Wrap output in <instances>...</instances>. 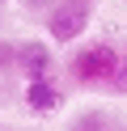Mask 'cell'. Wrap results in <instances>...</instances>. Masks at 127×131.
Listing matches in <instances>:
<instances>
[{
    "instance_id": "cell-1",
    "label": "cell",
    "mask_w": 127,
    "mask_h": 131,
    "mask_svg": "<svg viewBox=\"0 0 127 131\" xmlns=\"http://www.w3.org/2000/svg\"><path fill=\"white\" fill-rule=\"evenodd\" d=\"M114 68H119V47L114 42H85L68 59V72H72V80L81 89H106Z\"/></svg>"
},
{
    "instance_id": "cell-2",
    "label": "cell",
    "mask_w": 127,
    "mask_h": 131,
    "mask_svg": "<svg viewBox=\"0 0 127 131\" xmlns=\"http://www.w3.org/2000/svg\"><path fill=\"white\" fill-rule=\"evenodd\" d=\"M42 21H47L51 47L55 42H76V38L89 30V21H93V0H55Z\"/></svg>"
},
{
    "instance_id": "cell-3",
    "label": "cell",
    "mask_w": 127,
    "mask_h": 131,
    "mask_svg": "<svg viewBox=\"0 0 127 131\" xmlns=\"http://www.w3.org/2000/svg\"><path fill=\"white\" fill-rule=\"evenodd\" d=\"M21 102H25V110H30V114L51 118V114H59V110H64V89H59L51 76H38V80H25Z\"/></svg>"
},
{
    "instance_id": "cell-4",
    "label": "cell",
    "mask_w": 127,
    "mask_h": 131,
    "mask_svg": "<svg viewBox=\"0 0 127 131\" xmlns=\"http://www.w3.org/2000/svg\"><path fill=\"white\" fill-rule=\"evenodd\" d=\"M51 47L38 42V38H25V42H17V59H13V72L25 80H38V76H51Z\"/></svg>"
},
{
    "instance_id": "cell-5",
    "label": "cell",
    "mask_w": 127,
    "mask_h": 131,
    "mask_svg": "<svg viewBox=\"0 0 127 131\" xmlns=\"http://www.w3.org/2000/svg\"><path fill=\"white\" fill-rule=\"evenodd\" d=\"M106 93H119V97H127V47H119V68H114V76H110Z\"/></svg>"
},
{
    "instance_id": "cell-6",
    "label": "cell",
    "mask_w": 127,
    "mask_h": 131,
    "mask_svg": "<svg viewBox=\"0 0 127 131\" xmlns=\"http://www.w3.org/2000/svg\"><path fill=\"white\" fill-rule=\"evenodd\" d=\"M72 131H106V114H102V110H89V114H81V118L72 123Z\"/></svg>"
},
{
    "instance_id": "cell-7",
    "label": "cell",
    "mask_w": 127,
    "mask_h": 131,
    "mask_svg": "<svg viewBox=\"0 0 127 131\" xmlns=\"http://www.w3.org/2000/svg\"><path fill=\"white\" fill-rule=\"evenodd\" d=\"M17 4H21V9H25V17H47L55 0H17Z\"/></svg>"
},
{
    "instance_id": "cell-8",
    "label": "cell",
    "mask_w": 127,
    "mask_h": 131,
    "mask_svg": "<svg viewBox=\"0 0 127 131\" xmlns=\"http://www.w3.org/2000/svg\"><path fill=\"white\" fill-rule=\"evenodd\" d=\"M13 59H17V42H0V72H13Z\"/></svg>"
}]
</instances>
